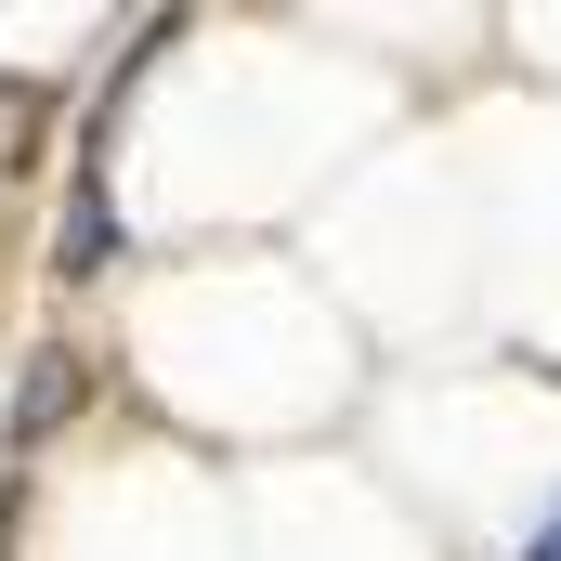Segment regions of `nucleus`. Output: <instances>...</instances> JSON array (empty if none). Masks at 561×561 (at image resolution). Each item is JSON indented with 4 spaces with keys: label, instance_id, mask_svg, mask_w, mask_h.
Returning a JSON list of instances; mask_svg holds the SVG:
<instances>
[{
    "label": "nucleus",
    "instance_id": "nucleus-1",
    "mask_svg": "<svg viewBox=\"0 0 561 561\" xmlns=\"http://www.w3.org/2000/svg\"><path fill=\"white\" fill-rule=\"evenodd\" d=\"M523 561H561V510H536V536H523Z\"/></svg>",
    "mask_w": 561,
    "mask_h": 561
}]
</instances>
